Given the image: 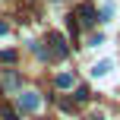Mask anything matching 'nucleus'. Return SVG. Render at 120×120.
Segmentation results:
<instances>
[{
    "label": "nucleus",
    "mask_w": 120,
    "mask_h": 120,
    "mask_svg": "<svg viewBox=\"0 0 120 120\" xmlns=\"http://www.w3.org/2000/svg\"><path fill=\"white\" fill-rule=\"evenodd\" d=\"M108 70H114V63H111V60H101V63H98L95 70H92V76H104Z\"/></svg>",
    "instance_id": "nucleus-4"
},
{
    "label": "nucleus",
    "mask_w": 120,
    "mask_h": 120,
    "mask_svg": "<svg viewBox=\"0 0 120 120\" xmlns=\"http://www.w3.org/2000/svg\"><path fill=\"white\" fill-rule=\"evenodd\" d=\"M22 108H25V111H38V108H41L38 92H22Z\"/></svg>",
    "instance_id": "nucleus-2"
},
{
    "label": "nucleus",
    "mask_w": 120,
    "mask_h": 120,
    "mask_svg": "<svg viewBox=\"0 0 120 120\" xmlns=\"http://www.w3.org/2000/svg\"><path fill=\"white\" fill-rule=\"evenodd\" d=\"M6 32H10V25H6V22H0V35H6Z\"/></svg>",
    "instance_id": "nucleus-6"
},
{
    "label": "nucleus",
    "mask_w": 120,
    "mask_h": 120,
    "mask_svg": "<svg viewBox=\"0 0 120 120\" xmlns=\"http://www.w3.org/2000/svg\"><path fill=\"white\" fill-rule=\"evenodd\" d=\"M70 85H73V76H70V73L57 76V89H70Z\"/></svg>",
    "instance_id": "nucleus-5"
},
{
    "label": "nucleus",
    "mask_w": 120,
    "mask_h": 120,
    "mask_svg": "<svg viewBox=\"0 0 120 120\" xmlns=\"http://www.w3.org/2000/svg\"><path fill=\"white\" fill-rule=\"evenodd\" d=\"M48 41H51V44H54V51H57V54H60V57H63V54H66V48H63V38H60V35H48Z\"/></svg>",
    "instance_id": "nucleus-3"
},
{
    "label": "nucleus",
    "mask_w": 120,
    "mask_h": 120,
    "mask_svg": "<svg viewBox=\"0 0 120 120\" xmlns=\"http://www.w3.org/2000/svg\"><path fill=\"white\" fill-rule=\"evenodd\" d=\"M76 22H79V25H85V29H92V25L98 22V16H95V10H92L89 3H82V6L76 10Z\"/></svg>",
    "instance_id": "nucleus-1"
}]
</instances>
